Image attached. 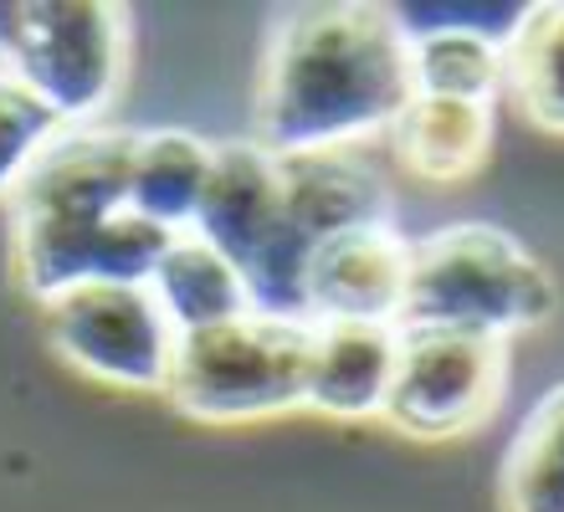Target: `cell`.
<instances>
[{"label":"cell","mask_w":564,"mask_h":512,"mask_svg":"<svg viewBox=\"0 0 564 512\" xmlns=\"http://www.w3.org/2000/svg\"><path fill=\"white\" fill-rule=\"evenodd\" d=\"M411 98V31L395 6H293L272 31L257 88V144L272 154L355 149L390 133Z\"/></svg>","instance_id":"obj_1"},{"label":"cell","mask_w":564,"mask_h":512,"mask_svg":"<svg viewBox=\"0 0 564 512\" xmlns=\"http://www.w3.org/2000/svg\"><path fill=\"white\" fill-rule=\"evenodd\" d=\"M139 129L77 123L31 160L11 210V262L36 303L77 282H149L170 236L129 210Z\"/></svg>","instance_id":"obj_2"},{"label":"cell","mask_w":564,"mask_h":512,"mask_svg":"<svg viewBox=\"0 0 564 512\" xmlns=\"http://www.w3.org/2000/svg\"><path fill=\"white\" fill-rule=\"evenodd\" d=\"M554 307L560 293L544 262L492 220H452L411 241L401 323L513 338L544 328Z\"/></svg>","instance_id":"obj_3"},{"label":"cell","mask_w":564,"mask_h":512,"mask_svg":"<svg viewBox=\"0 0 564 512\" xmlns=\"http://www.w3.org/2000/svg\"><path fill=\"white\" fill-rule=\"evenodd\" d=\"M195 231L241 266L257 313L308 323L303 282H308L313 241L297 231L293 205H288L282 154H272L257 139L216 144V170H210Z\"/></svg>","instance_id":"obj_4"},{"label":"cell","mask_w":564,"mask_h":512,"mask_svg":"<svg viewBox=\"0 0 564 512\" xmlns=\"http://www.w3.org/2000/svg\"><path fill=\"white\" fill-rule=\"evenodd\" d=\"M313 323L278 313H241L216 328L175 338L164 395L180 415L206 425L268 421L303 405Z\"/></svg>","instance_id":"obj_5"},{"label":"cell","mask_w":564,"mask_h":512,"mask_svg":"<svg viewBox=\"0 0 564 512\" xmlns=\"http://www.w3.org/2000/svg\"><path fill=\"white\" fill-rule=\"evenodd\" d=\"M129 67V11L104 0H0V73L77 129L98 123Z\"/></svg>","instance_id":"obj_6"},{"label":"cell","mask_w":564,"mask_h":512,"mask_svg":"<svg viewBox=\"0 0 564 512\" xmlns=\"http://www.w3.org/2000/svg\"><path fill=\"white\" fill-rule=\"evenodd\" d=\"M508 390V338L401 323L386 415L416 440H457L488 421Z\"/></svg>","instance_id":"obj_7"},{"label":"cell","mask_w":564,"mask_h":512,"mask_svg":"<svg viewBox=\"0 0 564 512\" xmlns=\"http://www.w3.org/2000/svg\"><path fill=\"white\" fill-rule=\"evenodd\" d=\"M42 313L52 349L88 380L164 395L180 334L149 282H77L46 297Z\"/></svg>","instance_id":"obj_8"},{"label":"cell","mask_w":564,"mask_h":512,"mask_svg":"<svg viewBox=\"0 0 564 512\" xmlns=\"http://www.w3.org/2000/svg\"><path fill=\"white\" fill-rule=\"evenodd\" d=\"M411 241L390 220L349 226L308 257V323H395L405 313Z\"/></svg>","instance_id":"obj_9"},{"label":"cell","mask_w":564,"mask_h":512,"mask_svg":"<svg viewBox=\"0 0 564 512\" xmlns=\"http://www.w3.org/2000/svg\"><path fill=\"white\" fill-rule=\"evenodd\" d=\"M395 353H401L395 323H313L303 405L339 415V421L386 415Z\"/></svg>","instance_id":"obj_10"},{"label":"cell","mask_w":564,"mask_h":512,"mask_svg":"<svg viewBox=\"0 0 564 512\" xmlns=\"http://www.w3.org/2000/svg\"><path fill=\"white\" fill-rule=\"evenodd\" d=\"M282 185L293 205L297 231L313 247L349 226L390 220V185L355 149H318V154H282Z\"/></svg>","instance_id":"obj_11"},{"label":"cell","mask_w":564,"mask_h":512,"mask_svg":"<svg viewBox=\"0 0 564 512\" xmlns=\"http://www.w3.org/2000/svg\"><path fill=\"white\" fill-rule=\"evenodd\" d=\"M216 144L191 129H139L129 164V210L164 236L195 231L206 200Z\"/></svg>","instance_id":"obj_12"},{"label":"cell","mask_w":564,"mask_h":512,"mask_svg":"<svg viewBox=\"0 0 564 512\" xmlns=\"http://www.w3.org/2000/svg\"><path fill=\"white\" fill-rule=\"evenodd\" d=\"M149 287L160 297L164 318L175 323V334L216 328V323L252 313V293H247L241 266L221 247H210L200 231L170 236V247L160 251V262L149 272Z\"/></svg>","instance_id":"obj_13"},{"label":"cell","mask_w":564,"mask_h":512,"mask_svg":"<svg viewBox=\"0 0 564 512\" xmlns=\"http://www.w3.org/2000/svg\"><path fill=\"white\" fill-rule=\"evenodd\" d=\"M395 160L416 179H467L482 170L492 149V108L488 102H452V98H416L405 102V113L390 123Z\"/></svg>","instance_id":"obj_14"},{"label":"cell","mask_w":564,"mask_h":512,"mask_svg":"<svg viewBox=\"0 0 564 512\" xmlns=\"http://www.w3.org/2000/svg\"><path fill=\"white\" fill-rule=\"evenodd\" d=\"M503 512H564V384L539 395L513 431L498 471Z\"/></svg>","instance_id":"obj_15"},{"label":"cell","mask_w":564,"mask_h":512,"mask_svg":"<svg viewBox=\"0 0 564 512\" xmlns=\"http://www.w3.org/2000/svg\"><path fill=\"white\" fill-rule=\"evenodd\" d=\"M503 67L529 123L564 133V0L523 6L519 26L503 42Z\"/></svg>","instance_id":"obj_16"},{"label":"cell","mask_w":564,"mask_h":512,"mask_svg":"<svg viewBox=\"0 0 564 512\" xmlns=\"http://www.w3.org/2000/svg\"><path fill=\"white\" fill-rule=\"evenodd\" d=\"M62 129H67V123H62L26 83H15L11 73H0V200L21 185L31 160H36Z\"/></svg>","instance_id":"obj_17"}]
</instances>
